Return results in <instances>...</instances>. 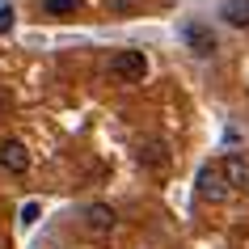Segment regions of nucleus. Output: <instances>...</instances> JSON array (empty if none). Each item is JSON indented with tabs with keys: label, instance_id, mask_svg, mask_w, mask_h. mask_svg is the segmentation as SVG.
Returning <instances> with one entry per match:
<instances>
[{
	"label": "nucleus",
	"instance_id": "nucleus-11",
	"mask_svg": "<svg viewBox=\"0 0 249 249\" xmlns=\"http://www.w3.org/2000/svg\"><path fill=\"white\" fill-rule=\"evenodd\" d=\"M9 30H13V9L4 4V9H0V34H9Z\"/></svg>",
	"mask_w": 249,
	"mask_h": 249
},
{
	"label": "nucleus",
	"instance_id": "nucleus-3",
	"mask_svg": "<svg viewBox=\"0 0 249 249\" xmlns=\"http://www.w3.org/2000/svg\"><path fill=\"white\" fill-rule=\"evenodd\" d=\"M182 38H186V47H190L198 59H211V55H215V47H220V42H215V34H211L207 26H195V21H190V26H182Z\"/></svg>",
	"mask_w": 249,
	"mask_h": 249
},
{
	"label": "nucleus",
	"instance_id": "nucleus-8",
	"mask_svg": "<svg viewBox=\"0 0 249 249\" xmlns=\"http://www.w3.org/2000/svg\"><path fill=\"white\" fill-rule=\"evenodd\" d=\"M220 17L228 26H236V30H249V0H224Z\"/></svg>",
	"mask_w": 249,
	"mask_h": 249
},
{
	"label": "nucleus",
	"instance_id": "nucleus-10",
	"mask_svg": "<svg viewBox=\"0 0 249 249\" xmlns=\"http://www.w3.org/2000/svg\"><path fill=\"white\" fill-rule=\"evenodd\" d=\"M38 215H42L38 203H26V207H21V224H26V228H30V224H38Z\"/></svg>",
	"mask_w": 249,
	"mask_h": 249
},
{
	"label": "nucleus",
	"instance_id": "nucleus-4",
	"mask_svg": "<svg viewBox=\"0 0 249 249\" xmlns=\"http://www.w3.org/2000/svg\"><path fill=\"white\" fill-rule=\"evenodd\" d=\"M0 165H4L9 173H26V169H30V152H26V144L4 140V144H0Z\"/></svg>",
	"mask_w": 249,
	"mask_h": 249
},
{
	"label": "nucleus",
	"instance_id": "nucleus-7",
	"mask_svg": "<svg viewBox=\"0 0 249 249\" xmlns=\"http://www.w3.org/2000/svg\"><path fill=\"white\" fill-rule=\"evenodd\" d=\"M224 178H228V182H232V190L236 186H249V160L241 157V152H232V157H224Z\"/></svg>",
	"mask_w": 249,
	"mask_h": 249
},
{
	"label": "nucleus",
	"instance_id": "nucleus-6",
	"mask_svg": "<svg viewBox=\"0 0 249 249\" xmlns=\"http://www.w3.org/2000/svg\"><path fill=\"white\" fill-rule=\"evenodd\" d=\"M85 228H89V232H110V228H114V211L106 207V203H93V207H85Z\"/></svg>",
	"mask_w": 249,
	"mask_h": 249
},
{
	"label": "nucleus",
	"instance_id": "nucleus-1",
	"mask_svg": "<svg viewBox=\"0 0 249 249\" xmlns=\"http://www.w3.org/2000/svg\"><path fill=\"white\" fill-rule=\"evenodd\" d=\"M195 195L203 198V203H224V198L232 195V182L224 178L220 165H203V169H198V182H195Z\"/></svg>",
	"mask_w": 249,
	"mask_h": 249
},
{
	"label": "nucleus",
	"instance_id": "nucleus-5",
	"mask_svg": "<svg viewBox=\"0 0 249 249\" xmlns=\"http://www.w3.org/2000/svg\"><path fill=\"white\" fill-rule=\"evenodd\" d=\"M140 165H144V169H152V173L169 169V148L160 144V140H148V144H140Z\"/></svg>",
	"mask_w": 249,
	"mask_h": 249
},
{
	"label": "nucleus",
	"instance_id": "nucleus-2",
	"mask_svg": "<svg viewBox=\"0 0 249 249\" xmlns=\"http://www.w3.org/2000/svg\"><path fill=\"white\" fill-rule=\"evenodd\" d=\"M110 72H114L118 80H144L148 76V59H144V51H118L114 59H110Z\"/></svg>",
	"mask_w": 249,
	"mask_h": 249
},
{
	"label": "nucleus",
	"instance_id": "nucleus-9",
	"mask_svg": "<svg viewBox=\"0 0 249 249\" xmlns=\"http://www.w3.org/2000/svg\"><path fill=\"white\" fill-rule=\"evenodd\" d=\"M80 9V0H42V13H51V17H72Z\"/></svg>",
	"mask_w": 249,
	"mask_h": 249
}]
</instances>
